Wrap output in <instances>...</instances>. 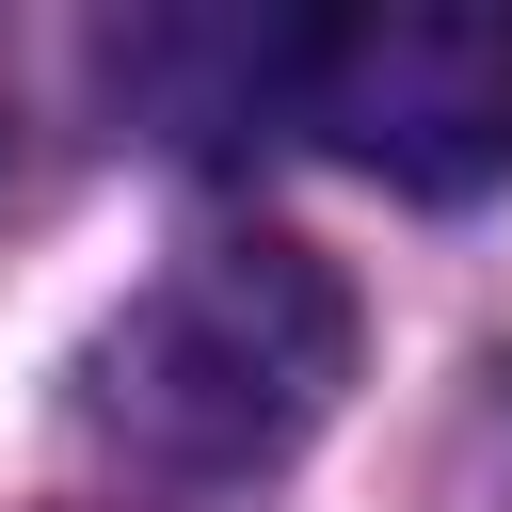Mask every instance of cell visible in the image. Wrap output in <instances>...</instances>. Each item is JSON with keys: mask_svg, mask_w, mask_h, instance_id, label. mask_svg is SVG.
I'll return each instance as SVG.
<instances>
[{"mask_svg": "<svg viewBox=\"0 0 512 512\" xmlns=\"http://www.w3.org/2000/svg\"><path fill=\"white\" fill-rule=\"evenodd\" d=\"M352 384V288L288 224H208L176 240L80 352V416L160 464V480H256L288 464Z\"/></svg>", "mask_w": 512, "mask_h": 512, "instance_id": "obj_1", "label": "cell"}, {"mask_svg": "<svg viewBox=\"0 0 512 512\" xmlns=\"http://www.w3.org/2000/svg\"><path fill=\"white\" fill-rule=\"evenodd\" d=\"M0 160H16V112H0Z\"/></svg>", "mask_w": 512, "mask_h": 512, "instance_id": "obj_3", "label": "cell"}, {"mask_svg": "<svg viewBox=\"0 0 512 512\" xmlns=\"http://www.w3.org/2000/svg\"><path fill=\"white\" fill-rule=\"evenodd\" d=\"M272 112L384 176V192H496L512 176V16L496 0H352V16H304L272 32Z\"/></svg>", "mask_w": 512, "mask_h": 512, "instance_id": "obj_2", "label": "cell"}]
</instances>
